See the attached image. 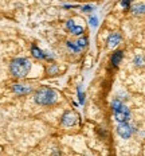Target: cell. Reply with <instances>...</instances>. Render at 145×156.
I'll return each instance as SVG.
<instances>
[{
  "label": "cell",
  "mask_w": 145,
  "mask_h": 156,
  "mask_svg": "<svg viewBox=\"0 0 145 156\" xmlns=\"http://www.w3.org/2000/svg\"><path fill=\"white\" fill-rule=\"evenodd\" d=\"M58 100H59V93L53 87H40V89H38L35 92L34 96V101L38 105H43V106L54 105L55 102H58Z\"/></svg>",
  "instance_id": "obj_1"
},
{
  "label": "cell",
  "mask_w": 145,
  "mask_h": 156,
  "mask_svg": "<svg viewBox=\"0 0 145 156\" xmlns=\"http://www.w3.org/2000/svg\"><path fill=\"white\" fill-rule=\"evenodd\" d=\"M31 61L28 58H15L9 65V71L15 78H26L31 70Z\"/></svg>",
  "instance_id": "obj_2"
},
{
  "label": "cell",
  "mask_w": 145,
  "mask_h": 156,
  "mask_svg": "<svg viewBox=\"0 0 145 156\" xmlns=\"http://www.w3.org/2000/svg\"><path fill=\"white\" fill-rule=\"evenodd\" d=\"M112 109H113V115L114 119L118 122H128L130 120V110L126 105H124L120 100H114L112 102Z\"/></svg>",
  "instance_id": "obj_3"
},
{
  "label": "cell",
  "mask_w": 145,
  "mask_h": 156,
  "mask_svg": "<svg viewBox=\"0 0 145 156\" xmlns=\"http://www.w3.org/2000/svg\"><path fill=\"white\" fill-rule=\"evenodd\" d=\"M133 132H134L133 126L130 124H128V122H120L117 126V133L122 139H129L132 135H133Z\"/></svg>",
  "instance_id": "obj_4"
},
{
  "label": "cell",
  "mask_w": 145,
  "mask_h": 156,
  "mask_svg": "<svg viewBox=\"0 0 145 156\" xmlns=\"http://www.w3.org/2000/svg\"><path fill=\"white\" fill-rule=\"evenodd\" d=\"M78 121V116L74 112H64L62 116V124L64 126H74Z\"/></svg>",
  "instance_id": "obj_5"
},
{
  "label": "cell",
  "mask_w": 145,
  "mask_h": 156,
  "mask_svg": "<svg viewBox=\"0 0 145 156\" xmlns=\"http://www.w3.org/2000/svg\"><path fill=\"white\" fill-rule=\"evenodd\" d=\"M66 28L70 31V34H73V35H82L83 31H85L82 26L75 24L74 20H67L66 22Z\"/></svg>",
  "instance_id": "obj_6"
},
{
  "label": "cell",
  "mask_w": 145,
  "mask_h": 156,
  "mask_svg": "<svg viewBox=\"0 0 145 156\" xmlns=\"http://www.w3.org/2000/svg\"><path fill=\"white\" fill-rule=\"evenodd\" d=\"M121 34H118V32H113V34L109 35V38H108V46L110 47V48H114V47H117L118 44L121 43Z\"/></svg>",
  "instance_id": "obj_7"
},
{
  "label": "cell",
  "mask_w": 145,
  "mask_h": 156,
  "mask_svg": "<svg viewBox=\"0 0 145 156\" xmlns=\"http://www.w3.org/2000/svg\"><path fill=\"white\" fill-rule=\"evenodd\" d=\"M12 90H14V93L16 94H28L32 92V87L31 86H27V85H19V83H15V85H12Z\"/></svg>",
  "instance_id": "obj_8"
},
{
  "label": "cell",
  "mask_w": 145,
  "mask_h": 156,
  "mask_svg": "<svg viewBox=\"0 0 145 156\" xmlns=\"http://www.w3.org/2000/svg\"><path fill=\"white\" fill-rule=\"evenodd\" d=\"M122 57H124V53H122V51H116V53L112 55V65L113 66L117 67L122 61Z\"/></svg>",
  "instance_id": "obj_9"
},
{
  "label": "cell",
  "mask_w": 145,
  "mask_h": 156,
  "mask_svg": "<svg viewBox=\"0 0 145 156\" xmlns=\"http://www.w3.org/2000/svg\"><path fill=\"white\" fill-rule=\"evenodd\" d=\"M132 12L134 15H145V4L144 3H138L132 7Z\"/></svg>",
  "instance_id": "obj_10"
},
{
  "label": "cell",
  "mask_w": 145,
  "mask_h": 156,
  "mask_svg": "<svg viewBox=\"0 0 145 156\" xmlns=\"http://www.w3.org/2000/svg\"><path fill=\"white\" fill-rule=\"evenodd\" d=\"M67 47H69V50L70 51H73V53H81V47L78 46V44H77V42H71V41H69L67 42Z\"/></svg>",
  "instance_id": "obj_11"
},
{
  "label": "cell",
  "mask_w": 145,
  "mask_h": 156,
  "mask_svg": "<svg viewBox=\"0 0 145 156\" xmlns=\"http://www.w3.org/2000/svg\"><path fill=\"white\" fill-rule=\"evenodd\" d=\"M31 51H32V55H34L35 58H38V59H42V58L46 57L43 51L39 50V48H38L36 46H32V47H31Z\"/></svg>",
  "instance_id": "obj_12"
},
{
  "label": "cell",
  "mask_w": 145,
  "mask_h": 156,
  "mask_svg": "<svg viewBox=\"0 0 145 156\" xmlns=\"http://www.w3.org/2000/svg\"><path fill=\"white\" fill-rule=\"evenodd\" d=\"M88 42H89L88 38H79L78 41H77V44L81 47V50H83V48L88 46Z\"/></svg>",
  "instance_id": "obj_13"
},
{
  "label": "cell",
  "mask_w": 145,
  "mask_h": 156,
  "mask_svg": "<svg viewBox=\"0 0 145 156\" xmlns=\"http://www.w3.org/2000/svg\"><path fill=\"white\" fill-rule=\"evenodd\" d=\"M134 65L138 67H141V66H144V59H143V57H140V55H137L136 58H134Z\"/></svg>",
  "instance_id": "obj_14"
},
{
  "label": "cell",
  "mask_w": 145,
  "mask_h": 156,
  "mask_svg": "<svg viewBox=\"0 0 145 156\" xmlns=\"http://www.w3.org/2000/svg\"><path fill=\"white\" fill-rule=\"evenodd\" d=\"M89 23L91 27H97V26H98V18H97V16H90Z\"/></svg>",
  "instance_id": "obj_15"
},
{
  "label": "cell",
  "mask_w": 145,
  "mask_h": 156,
  "mask_svg": "<svg viewBox=\"0 0 145 156\" xmlns=\"http://www.w3.org/2000/svg\"><path fill=\"white\" fill-rule=\"evenodd\" d=\"M78 97H79V102L81 104L85 102V93H82V90H81V86L78 87Z\"/></svg>",
  "instance_id": "obj_16"
},
{
  "label": "cell",
  "mask_w": 145,
  "mask_h": 156,
  "mask_svg": "<svg viewBox=\"0 0 145 156\" xmlns=\"http://www.w3.org/2000/svg\"><path fill=\"white\" fill-rule=\"evenodd\" d=\"M130 2H132V0H122V2H121V5H122L124 8H129V5H130Z\"/></svg>",
  "instance_id": "obj_17"
},
{
  "label": "cell",
  "mask_w": 145,
  "mask_h": 156,
  "mask_svg": "<svg viewBox=\"0 0 145 156\" xmlns=\"http://www.w3.org/2000/svg\"><path fill=\"white\" fill-rule=\"evenodd\" d=\"M82 11L90 12V11H93V7H91V5H85V7H82Z\"/></svg>",
  "instance_id": "obj_18"
}]
</instances>
